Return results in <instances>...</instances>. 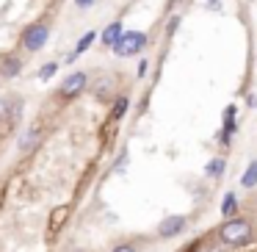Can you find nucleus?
Here are the masks:
<instances>
[{
    "label": "nucleus",
    "mask_w": 257,
    "mask_h": 252,
    "mask_svg": "<svg viewBox=\"0 0 257 252\" xmlns=\"http://www.w3.org/2000/svg\"><path fill=\"white\" fill-rule=\"evenodd\" d=\"M213 235H216L224 246H229V249H243V246H249L251 241H254V222L238 213V216H232V219H224Z\"/></svg>",
    "instance_id": "nucleus-1"
},
{
    "label": "nucleus",
    "mask_w": 257,
    "mask_h": 252,
    "mask_svg": "<svg viewBox=\"0 0 257 252\" xmlns=\"http://www.w3.org/2000/svg\"><path fill=\"white\" fill-rule=\"evenodd\" d=\"M144 47H147L144 31H124L122 39L113 45V53H116L119 58H133V56H139V53H144Z\"/></svg>",
    "instance_id": "nucleus-2"
},
{
    "label": "nucleus",
    "mask_w": 257,
    "mask_h": 252,
    "mask_svg": "<svg viewBox=\"0 0 257 252\" xmlns=\"http://www.w3.org/2000/svg\"><path fill=\"white\" fill-rule=\"evenodd\" d=\"M47 39H50V25L47 23H34V25H28L25 34H23V47L31 50V53H36V50H42V47L47 45Z\"/></svg>",
    "instance_id": "nucleus-3"
},
{
    "label": "nucleus",
    "mask_w": 257,
    "mask_h": 252,
    "mask_svg": "<svg viewBox=\"0 0 257 252\" xmlns=\"http://www.w3.org/2000/svg\"><path fill=\"white\" fill-rule=\"evenodd\" d=\"M86 86H89V75L83 72V69H75V72H69L67 78L61 80V97L64 100H75L78 95H83Z\"/></svg>",
    "instance_id": "nucleus-4"
},
{
    "label": "nucleus",
    "mask_w": 257,
    "mask_h": 252,
    "mask_svg": "<svg viewBox=\"0 0 257 252\" xmlns=\"http://www.w3.org/2000/svg\"><path fill=\"white\" fill-rule=\"evenodd\" d=\"M188 227V216H183V213H172V216L161 219V224H158V238H177V235H183V230Z\"/></svg>",
    "instance_id": "nucleus-5"
},
{
    "label": "nucleus",
    "mask_w": 257,
    "mask_h": 252,
    "mask_svg": "<svg viewBox=\"0 0 257 252\" xmlns=\"http://www.w3.org/2000/svg\"><path fill=\"white\" fill-rule=\"evenodd\" d=\"M69 213H72V205H67V202L53 208L50 211V233H58V230L64 227V222L69 219Z\"/></svg>",
    "instance_id": "nucleus-6"
},
{
    "label": "nucleus",
    "mask_w": 257,
    "mask_h": 252,
    "mask_svg": "<svg viewBox=\"0 0 257 252\" xmlns=\"http://www.w3.org/2000/svg\"><path fill=\"white\" fill-rule=\"evenodd\" d=\"M39 139H42V128L39 125H31V128L25 130V136L20 139V144H17L20 152H31L36 144H39Z\"/></svg>",
    "instance_id": "nucleus-7"
},
{
    "label": "nucleus",
    "mask_w": 257,
    "mask_h": 252,
    "mask_svg": "<svg viewBox=\"0 0 257 252\" xmlns=\"http://www.w3.org/2000/svg\"><path fill=\"white\" fill-rule=\"evenodd\" d=\"M122 34H124V28H122V23L116 20V23H111L105 31H102L100 39H102V45H105V47H111V50H113V45H116V42L122 39Z\"/></svg>",
    "instance_id": "nucleus-8"
},
{
    "label": "nucleus",
    "mask_w": 257,
    "mask_h": 252,
    "mask_svg": "<svg viewBox=\"0 0 257 252\" xmlns=\"http://www.w3.org/2000/svg\"><path fill=\"white\" fill-rule=\"evenodd\" d=\"M94 92H97L100 100H108V97L116 100V78H111V75H108V78H100V80H97V86H94Z\"/></svg>",
    "instance_id": "nucleus-9"
},
{
    "label": "nucleus",
    "mask_w": 257,
    "mask_h": 252,
    "mask_svg": "<svg viewBox=\"0 0 257 252\" xmlns=\"http://www.w3.org/2000/svg\"><path fill=\"white\" fill-rule=\"evenodd\" d=\"M94 42H97V31H86V34L78 39V45H75V50L69 53V58H67V61H75L78 56H83V53L89 50V47L94 45Z\"/></svg>",
    "instance_id": "nucleus-10"
},
{
    "label": "nucleus",
    "mask_w": 257,
    "mask_h": 252,
    "mask_svg": "<svg viewBox=\"0 0 257 252\" xmlns=\"http://www.w3.org/2000/svg\"><path fill=\"white\" fill-rule=\"evenodd\" d=\"M20 69H23V61H20L14 53L0 61V75H3V78H14V75H20Z\"/></svg>",
    "instance_id": "nucleus-11"
},
{
    "label": "nucleus",
    "mask_w": 257,
    "mask_h": 252,
    "mask_svg": "<svg viewBox=\"0 0 257 252\" xmlns=\"http://www.w3.org/2000/svg\"><path fill=\"white\" fill-rule=\"evenodd\" d=\"M224 169H227V158H210V161L205 163V178L216 180L224 175Z\"/></svg>",
    "instance_id": "nucleus-12"
},
{
    "label": "nucleus",
    "mask_w": 257,
    "mask_h": 252,
    "mask_svg": "<svg viewBox=\"0 0 257 252\" xmlns=\"http://www.w3.org/2000/svg\"><path fill=\"white\" fill-rule=\"evenodd\" d=\"M240 186H243V189H254L257 186V158H251L249 166L243 169V175H240Z\"/></svg>",
    "instance_id": "nucleus-13"
},
{
    "label": "nucleus",
    "mask_w": 257,
    "mask_h": 252,
    "mask_svg": "<svg viewBox=\"0 0 257 252\" xmlns=\"http://www.w3.org/2000/svg\"><path fill=\"white\" fill-rule=\"evenodd\" d=\"M221 216L224 219L238 216V197H235L232 191H227V197H224V202H221Z\"/></svg>",
    "instance_id": "nucleus-14"
},
{
    "label": "nucleus",
    "mask_w": 257,
    "mask_h": 252,
    "mask_svg": "<svg viewBox=\"0 0 257 252\" xmlns=\"http://www.w3.org/2000/svg\"><path fill=\"white\" fill-rule=\"evenodd\" d=\"M127 106H130L127 95H119L116 100H113V108H111V122H119V119L127 114Z\"/></svg>",
    "instance_id": "nucleus-15"
},
{
    "label": "nucleus",
    "mask_w": 257,
    "mask_h": 252,
    "mask_svg": "<svg viewBox=\"0 0 257 252\" xmlns=\"http://www.w3.org/2000/svg\"><path fill=\"white\" fill-rule=\"evenodd\" d=\"M196 252H229V246H224L221 241L213 235L210 241H199V249H196Z\"/></svg>",
    "instance_id": "nucleus-16"
},
{
    "label": "nucleus",
    "mask_w": 257,
    "mask_h": 252,
    "mask_svg": "<svg viewBox=\"0 0 257 252\" xmlns=\"http://www.w3.org/2000/svg\"><path fill=\"white\" fill-rule=\"evenodd\" d=\"M56 72H58V64H56V61L45 64V67H42V72H39V80H50Z\"/></svg>",
    "instance_id": "nucleus-17"
},
{
    "label": "nucleus",
    "mask_w": 257,
    "mask_h": 252,
    "mask_svg": "<svg viewBox=\"0 0 257 252\" xmlns=\"http://www.w3.org/2000/svg\"><path fill=\"white\" fill-rule=\"evenodd\" d=\"M9 111H12V100L9 97H0V122L9 117Z\"/></svg>",
    "instance_id": "nucleus-18"
},
{
    "label": "nucleus",
    "mask_w": 257,
    "mask_h": 252,
    "mask_svg": "<svg viewBox=\"0 0 257 252\" xmlns=\"http://www.w3.org/2000/svg\"><path fill=\"white\" fill-rule=\"evenodd\" d=\"M111 252H139V246H136V244H130V241H124V244H116Z\"/></svg>",
    "instance_id": "nucleus-19"
},
{
    "label": "nucleus",
    "mask_w": 257,
    "mask_h": 252,
    "mask_svg": "<svg viewBox=\"0 0 257 252\" xmlns=\"http://www.w3.org/2000/svg\"><path fill=\"white\" fill-rule=\"evenodd\" d=\"M180 20H183V17H180V14H174V17H172V20H169V28H166V34H169V36H172V34H174V31H177V25H180Z\"/></svg>",
    "instance_id": "nucleus-20"
},
{
    "label": "nucleus",
    "mask_w": 257,
    "mask_h": 252,
    "mask_svg": "<svg viewBox=\"0 0 257 252\" xmlns=\"http://www.w3.org/2000/svg\"><path fill=\"white\" fill-rule=\"evenodd\" d=\"M75 3H78V6H80V9H89V6H91V3H94V0H75Z\"/></svg>",
    "instance_id": "nucleus-21"
},
{
    "label": "nucleus",
    "mask_w": 257,
    "mask_h": 252,
    "mask_svg": "<svg viewBox=\"0 0 257 252\" xmlns=\"http://www.w3.org/2000/svg\"><path fill=\"white\" fill-rule=\"evenodd\" d=\"M144 75H147V61H141L139 64V78H144Z\"/></svg>",
    "instance_id": "nucleus-22"
},
{
    "label": "nucleus",
    "mask_w": 257,
    "mask_h": 252,
    "mask_svg": "<svg viewBox=\"0 0 257 252\" xmlns=\"http://www.w3.org/2000/svg\"><path fill=\"white\" fill-rule=\"evenodd\" d=\"M205 3H207L210 9H218V3H224V0H205Z\"/></svg>",
    "instance_id": "nucleus-23"
},
{
    "label": "nucleus",
    "mask_w": 257,
    "mask_h": 252,
    "mask_svg": "<svg viewBox=\"0 0 257 252\" xmlns=\"http://www.w3.org/2000/svg\"><path fill=\"white\" fill-rule=\"evenodd\" d=\"M75 252H83V249H75Z\"/></svg>",
    "instance_id": "nucleus-24"
}]
</instances>
